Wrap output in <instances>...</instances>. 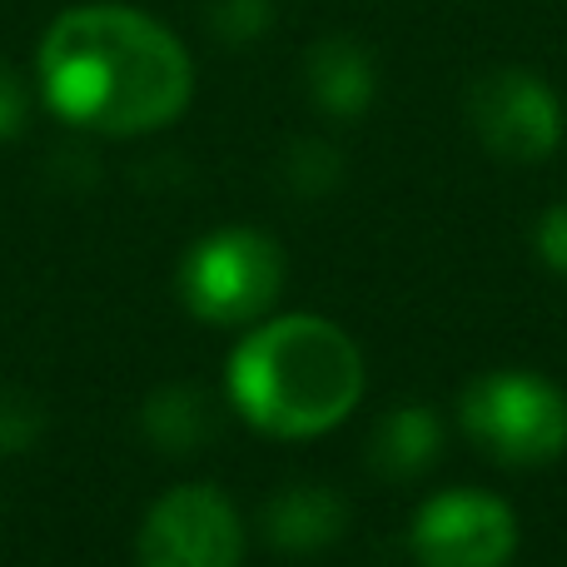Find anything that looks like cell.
<instances>
[{
  "label": "cell",
  "mask_w": 567,
  "mask_h": 567,
  "mask_svg": "<svg viewBox=\"0 0 567 567\" xmlns=\"http://www.w3.org/2000/svg\"><path fill=\"white\" fill-rule=\"evenodd\" d=\"M339 179H343V159L333 145H323V140H313V135L289 145V155H284V185H289L293 195L319 199V195H329Z\"/></svg>",
  "instance_id": "obj_12"
},
{
  "label": "cell",
  "mask_w": 567,
  "mask_h": 567,
  "mask_svg": "<svg viewBox=\"0 0 567 567\" xmlns=\"http://www.w3.org/2000/svg\"><path fill=\"white\" fill-rule=\"evenodd\" d=\"M209 25L229 45H249V40H259L269 30V0H215Z\"/></svg>",
  "instance_id": "obj_13"
},
{
  "label": "cell",
  "mask_w": 567,
  "mask_h": 567,
  "mask_svg": "<svg viewBox=\"0 0 567 567\" xmlns=\"http://www.w3.org/2000/svg\"><path fill=\"white\" fill-rule=\"evenodd\" d=\"M343 528H349V508L323 483H293V488H279L265 503V538L275 553L309 558V553L333 548L343 538Z\"/></svg>",
  "instance_id": "obj_8"
},
{
  "label": "cell",
  "mask_w": 567,
  "mask_h": 567,
  "mask_svg": "<svg viewBox=\"0 0 567 567\" xmlns=\"http://www.w3.org/2000/svg\"><path fill=\"white\" fill-rule=\"evenodd\" d=\"M468 120L498 159L538 165L563 145V105L533 70H493L468 90Z\"/></svg>",
  "instance_id": "obj_7"
},
{
  "label": "cell",
  "mask_w": 567,
  "mask_h": 567,
  "mask_svg": "<svg viewBox=\"0 0 567 567\" xmlns=\"http://www.w3.org/2000/svg\"><path fill=\"white\" fill-rule=\"evenodd\" d=\"M25 120H30V90H25V80L0 60V145L16 140L20 130H25Z\"/></svg>",
  "instance_id": "obj_15"
},
{
  "label": "cell",
  "mask_w": 567,
  "mask_h": 567,
  "mask_svg": "<svg viewBox=\"0 0 567 567\" xmlns=\"http://www.w3.org/2000/svg\"><path fill=\"white\" fill-rule=\"evenodd\" d=\"M538 255L553 275H567V205H553L538 225Z\"/></svg>",
  "instance_id": "obj_16"
},
{
  "label": "cell",
  "mask_w": 567,
  "mask_h": 567,
  "mask_svg": "<svg viewBox=\"0 0 567 567\" xmlns=\"http://www.w3.org/2000/svg\"><path fill=\"white\" fill-rule=\"evenodd\" d=\"M303 85H309L313 110H323V115H333V120H359L363 110L373 105L379 75H373V55L359 40L329 35L303 60Z\"/></svg>",
  "instance_id": "obj_9"
},
{
  "label": "cell",
  "mask_w": 567,
  "mask_h": 567,
  "mask_svg": "<svg viewBox=\"0 0 567 567\" xmlns=\"http://www.w3.org/2000/svg\"><path fill=\"white\" fill-rule=\"evenodd\" d=\"M40 429H45L40 403H30L25 393H6V399H0V458L25 453L30 443L40 439Z\"/></svg>",
  "instance_id": "obj_14"
},
{
  "label": "cell",
  "mask_w": 567,
  "mask_h": 567,
  "mask_svg": "<svg viewBox=\"0 0 567 567\" xmlns=\"http://www.w3.org/2000/svg\"><path fill=\"white\" fill-rule=\"evenodd\" d=\"M439 449H443L439 413L423 409V403H409V409H393L389 419L373 429L369 463H373V473L403 483V478H419V473H429L433 458H439Z\"/></svg>",
  "instance_id": "obj_10"
},
{
  "label": "cell",
  "mask_w": 567,
  "mask_h": 567,
  "mask_svg": "<svg viewBox=\"0 0 567 567\" xmlns=\"http://www.w3.org/2000/svg\"><path fill=\"white\" fill-rule=\"evenodd\" d=\"M135 558L140 567H239L245 528L235 503L209 483H179L145 513Z\"/></svg>",
  "instance_id": "obj_5"
},
{
  "label": "cell",
  "mask_w": 567,
  "mask_h": 567,
  "mask_svg": "<svg viewBox=\"0 0 567 567\" xmlns=\"http://www.w3.org/2000/svg\"><path fill=\"white\" fill-rule=\"evenodd\" d=\"M284 289V249L259 229H215L179 265V299L215 329H239L275 309Z\"/></svg>",
  "instance_id": "obj_4"
},
{
  "label": "cell",
  "mask_w": 567,
  "mask_h": 567,
  "mask_svg": "<svg viewBox=\"0 0 567 567\" xmlns=\"http://www.w3.org/2000/svg\"><path fill=\"white\" fill-rule=\"evenodd\" d=\"M140 429L165 453H195L199 443L215 439V403L195 383H165V389H155L145 399Z\"/></svg>",
  "instance_id": "obj_11"
},
{
  "label": "cell",
  "mask_w": 567,
  "mask_h": 567,
  "mask_svg": "<svg viewBox=\"0 0 567 567\" xmlns=\"http://www.w3.org/2000/svg\"><path fill=\"white\" fill-rule=\"evenodd\" d=\"M40 90L65 125L150 135L185 115L195 65L159 20L130 6H75L40 40Z\"/></svg>",
  "instance_id": "obj_1"
},
{
  "label": "cell",
  "mask_w": 567,
  "mask_h": 567,
  "mask_svg": "<svg viewBox=\"0 0 567 567\" xmlns=\"http://www.w3.org/2000/svg\"><path fill=\"white\" fill-rule=\"evenodd\" d=\"M409 548L419 567H508L518 553V518L483 488H449L419 508Z\"/></svg>",
  "instance_id": "obj_6"
},
{
  "label": "cell",
  "mask_w": 567,
  "mask_h": 567,
  "mask_svg": "<svg viewBox=\"0 0 567 567\" xmlns=\"http://www.w3.org/2000/svg\"><path fill=\"white\" fill-rule=\"evenodd\" d=\"M458 423L493 463L538 468L567 449V393L543 373L498 369L463 389Z\"/></svg>",
  "instance_id": "obj_3"
},
{
  "label": "cell",
  "mask_w": 567,
  "mask_h": 567,
  "mask_svg": "<svg viewBox=\"0 0 567 567\" xmlns=\"http://www.w3.org/2000/svg\"><path fill=\"white\" fill-rule=\"evenodd\" d=\"M229 403L269 439H319L363 399V353L319 313L269 319L229 353Z\"/></svg>",
  "instance_id": "obj_2"
}]
</instances>
